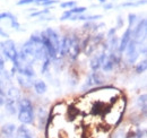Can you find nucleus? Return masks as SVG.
I'll return each instance as SVG.
<instances>
[{
  "label": "nucleus",
  "mask_w": 147,
  "mask_h": 138,
  "mask_svg": "<svg viewBox=\"0 0 147 138\" xmlns=\"http://www.w3.org/2000/svg\"><path fill=\"white\" fill-rule=\"evenodd\" d=\"M18 119L24 124H30L33 122V105L28 99H22L18 102Z\"/></svg>",
  "instance_id": "f257e3e1"
},
{
  "label": "nucleus",
  "mask_w": 147,
  "mask_h": 138,
  "mask_svg": "<svg viewBox=\"0 0 147 138\" xmlns=\"http://www.w3.org/2000/svg\"><path fill=\"white\" fill-rule=\"evenodd\" d=\"M0 49L2 50L3 54L14 62V67L15 69H18V67L20 66V61L18 58V52L16 49V45L14 43V41L8 40L6 42H1L0 43Z\"/></svg>",
  "instance_id": "f03ea898"
},
{
  "label": "nucleus",
  "mask_w": 147,
  "mask_h": 138,
  "mask_svg": "<svg viewBox=\"0 0 147 138\" xmlns=\"http://www.w3.org/2000/svg\"><path fill=\"white\" fill-rule=\"evenodd\" d=\"M45 34L48 36L49 41L55 47V51H57V55H58L59 54V49H60V41H59V35H58V33L55 32V30H52V28H48L45 31Z\"/></svg>",
  "instance_id": "7ed1b4c3"
},
{
  "label": "nucleus",
  "mask_w": 147,
  "mask_h": 138,
  "mask_svg": "<svg viewBox=\"0 0 147 138\" xmlns=\"http://www.w3.org/2000/svg\"><path fill=\"white\" fill-rule=\"evenodd\" d=\"M15 131H16V126L13 123L3 124L1 128V135L3 138H15Z\"/></svg>",
  "instance_id": "20e7f679"
},
{
  "label": "nucleus",
  "mask_w": 147,
  "mask_h": 138,
  "mask_svg": "<svg viewBox=\"0 0 147 138\" xmlns=\"http://www.w3.org/2000/svg\"><path fill=\"white\" fill-rule=\"evenodd\" d=\"M70 43H71V37L69 36H65L61 42H60V49H59V54L65 57L68 54L69 51V48H70Z\"/></svg>",
  "instance_id": "39448f33"
},
{
  "label": "nucleus",
  "mask_w": 147,
  "mask_h": 138,
  "mask_svg": "<svg viewBox=\"0 0 147 138\" xmlns=\"http://www.w3.org/2000/svg\"><path fill=\"white\" fill-rule=\"evenodd\" d=\"M131 34H132L131 27H128V28H127V31L125 32L123 36H122V39H121L120 44H119V51L120 52L126 51V48H127L128 43L130 42V40H131Z\"/></svg>",
  "instance_id": "423d86ee"
},
{
  "label": "nucleus",
  "mask_w": 147,
  "mask_h": 138,
  "mask_svg": "<svg viewBox=\"0 0 147 138\" xmlns=\"http://www.w3.org/2000/svg\"><path fill=\"white\" fill-rule=\"evenodd\" d=\"M79 50H80V43L77 39H71V43H70V48L68 54L70 55L71 59H76L79 54Z\"/></svg>",
  "instance_id": "0eeeda50"
},
{
  "label": "nucleus",
  "mask_w": 147,
  "mask_h": 138,
  "mask_svg": "<svg viewBox=\"0 0 147 138\" xmlns=\"http://www.w3.org/2000/svg\"><path fill=\"white\" fill-rule=\"evenodd\" d=\"M87 8L86 7H74L71 9H69V10H67V12H65L63 13V15L61 16V20H66V19H68V18H70L73 15H78V14H82V13H84L85 10H86Z\"/></svg>",
  "instance_id": "6e6552de"
},
{
  "label": "nucleus",
  "mask_w": 147,
  "mask_h": 138,
  "mask_svg": "<svg viewBox=\"0 0 147 138\" xmlns=\"http://www.w3.org/2000/svg\"><path fill=\"white\" fill-rule=\"evenodd\" d=\"M15 138H33L32 133L30 131V129L23 123L22 126H19L16 129V136Z\"/></svg>",
  "instance_id": "1a4fd4ad"
},
{
  "label": "nucleus",
  "mask_w": 147,
  "mask_h": 138,
  "mask_svg": "<svg viewBox=\"0 0 147 138\" xmlns=\"http://www.w3.org/2000/svg\"><path fill=\"white\" fill-rule=\"evenodd\" d=\"M16 99H13V97H9L7 96L6 100H5V105H6V110L10 113V114H15L17 109H16Z\"/></svg>",
  "instance_id": "9d476101"
},
{
  "label": "nucleus",
  "mask_w": 147,
  "mask_h": 138,
  "mask_svg": "<svg viewBox=\"0 0 147 138\" xmlns=\"http://www.w3.org/2000/svg\"><path fill=\"white\" fill-rule=\"evenodd\" d=\"M105 57H107V54L103 53V54H101V55H97V57L93 58V60L91 61V67H92V69L94 71H96L97 69L102 66V64H103Z\"/></svg>",
  "instance_id": "9b49d317"
},
{
  "label": "nucleus",
  "mask_w": 147,
  "mask_h": 138,
  "mask_svg": "<svg viewBox=\"0 0 147 138\" xmlns=\"http://www.w3.org/2000/svg\"><path fill=\"white\" fill-rule=\"evenodd\" d=\"M97 84H101L100 76H98L97 72H93V74L90 75V77H88V79H87V82H86V85L84 86V88L94 86V85H97Z\"/></svg>",
  "instance_id": "f8f14e48"
},
{
  "label": "nucleus",
  "mask_w": 147,
  "mask_h": 138,
  "mask_svg": "<svg viewBox=\"0 0 147 138\" xmlns=\"http://www.w3.org/2000/svg\"><path fill=\"white\" fill-rule=\"evenodd\" d=\"M18 70L20 74H23V75H25V76H28V77H32V76H34L35 75V71H34V69L31 67V65H28V64H25L24 66H19L18 67Z\"/></svg>",
  "instance_id": "ddd939ff"
},
{
  "label": "nucleus",
  "mask_w": 147,
  "mask_h": 138,
  "mask_svg": "<svg viewBox=\"0 0 147 138\" xmlns=\"http://www.w3.org/2000/svg\"><path fill=\"white\" fill-rule=\"evenodd\" d=\"M34 89L37 94H44L47 92V84L43 80H36L34 83Z\"/></svg>",
  "instance_id": "4468645a"
},
{
  "label": "nucleus",
  "mask_w": 147,
  "mask_h": 138,
  "mask_svg": "<svg viewBox=\"0 0 147 138\" xmlns=\"http://www.w3.org/2000/svg\"><path fill=\"white\" fill-rule=\"evenodd\" d=\"M142 135H143V131L140 129H136L134 131L131 130L126 138H142Z\"/></svg>",
  "instance_id": "2eb2a0df"
},
{
  "label": "nucleus",
  "mask_w": 147,
  "mask_h": 138,
  "mask_svg": "<svg viewBox=\"0 0 147 138\" xmlns=\"http://www.w3.org/2000/svg\"><path fill=\"white\" fill-rule=\"evenodd\" d=\"M146 67H147L146 60H144L143 62H140V64L137 66V68H136V71H137L138 74H142V72H144V71L146 70Z\"/></svg>",
  "instance_id": "dca6fc26"
},
{
  "label": "nucleus",
  "mask_w": 147,
  "mask_h": 138,
  "mask_svg": "<svg viewBox=\"0 0 147 138\" xmlns=\"http://www.w3.org/2000/svg\"><path fill=\"white\" fill-rule=\"evenodd\" d=\"M9 19H10V22H11V26H13L14 28H16V30H19V24H18V22H17V19H16V17L11 16V18H9Z\"/></svg>",
  "instance_id": "f3484780"
},
{
  "label": "nucleus",
  "mask_w": 147,
  "mask_h": 138,
  "mask_svg": "<svg viewBox=\"0 0 147 138\" xmlns=\"http://www.w3.org/2000/svg\"><path fill=\"white\" fill-rule=\"evenodd\" d=\"M75 5H76V2H75V1H67V2H62L60 6H61L62 8H68V7L70 8V7H74Z\"/></svg>",
  "instance_id": "a211bd4d"
},
{
  "label": "nucleus",
  "mask_w": 147,
  "mask_h": 138,
  "mask_svg": "<svg viewBox=\"0 0 147 138\" xmlns=\"http://www.w3.org/2000/svg\"><path fill=\"white\" fill-rule=\"evenodd\" d=\"M129 27L132 26V24L136 22V15L135 14H129Z\"/></svg>",
  "instance_id": "6ab92c4d"
},
{
  "label": "nucleus",
  "mask_w": 147,
  "mask_h": 138,
  "mask_svg": "<svg viewBox=\"0 0 147 138\" xmlns=\"http://www.w3.org/2000/svg\"><path fill=\"white\" fill-rule=\"evenodd\" d=\"M36 0H20L17 2V5H28V3H33V2H35Z\"/></svg>",
  "instance_id": "aec40b11"
},
{
  "label": "nucleus",
  "mask_w": 147,
  "mask_h": 138,
  "mask_svg": "<svg viewBox=\"0 0 147 138\" xmlns=\"http://www.w3.org/2000/svg\"><path fill=\"white\" fill-rule=\"evenodd\" d=\"M11 14H9V13H2V14H0V19H2V18H11Z\"/></svg>",
  "instance_id": "412c9836"
},
{
  "label": "nucleus",
  "mask_w": 147,
  "mask_h": 138,
  "mask_svg": "<svg viewBox=\"0 0 147 138\" xmlns=\"http://www.w3.org/2000/svg\"><path fill=\"white\" fill-rule=\"evenodd\" d=\"M5 67V60H3V58H2V55L0 54V70H2Z\"/></svg>",
  "instance_id": "4be33fe9"
},
{
  "label": "nucleus",
  "mask_w": 147,
  "mask_h": 138,
  "mask_svg": "<svg viewBox=\"0 0 147 138\" xmlns=\"http://www.w3.org/2000/svg\"><path fill=\"white\" fill-rule=\"evenodd\" d=\"M0 35H2L3 37H8V34H7V33H5V32H3L1 28H0Z\"/></svg>",
  "instance_id": "5701e85b"
},
{
  "label": "nucleus",
  "mask_w": 147,
  "mask_h": 138,
  "mask_svg": "<svg viewBox=\"0 0 147 138\" xmlns=\"http://www.w3.org/2000/svg\"><path fill=\"white\" fill-rule=\"evenodd\" d=\"M107 0H100V2H105Z\"/></svg>",
  "instance_id": "b1692460"
}]
</instances>
